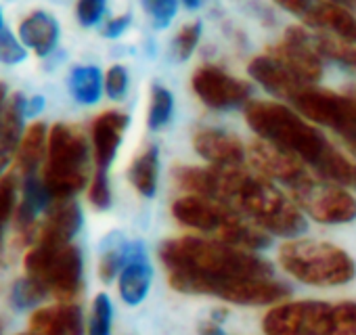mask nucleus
<instances>
[{
  "label": "nucleus",
  "instance_id": "19",
  "mask_svg": "<svg viewBox=\"0 0 356 335\" xmlns=\"http://www.w3.org/2000/svg\"><path fill=\"white\" fill-rule=\"evenodd\" d=\"M153 283V266L143 243H128V258L118 277V291L126 306H138L147 300Z\"/></svg>",
  "mask_w": 356,
  "mask_h": 335
},
{
  "label": "nucleus",
  "instance_id": "41",
  "mask_svg": "<svg viewBox=\"0 0 356 335\" xmlns=\"http://www.w3.org/2000/svg\"><path fill=\"white\" fill-rule=\"evenodd\" d=\"M130 24H132V15H130V13L111 17V19L103 26L101 34H103L105 38H120L122 34H126V30L130 28Z\"/></svg>",
  "mask_w": 356,
  "mask_h": 335
},
{
  "label": "nucleus",
  "instance_id": "15",
  "mask_svg": "<svg viewBox=\"0 0 356 335\" xmlns=\"http://www.w3.org/2000/svg\"><path fill=\"white\" fill-rule=\"evenodd\" d=\"M55 204L53 193L49 191L42 177H26L22 183V197L17 204V212L13 218V229L17 239L24 245H34L40 220L49 212V208Z\"/></svg>",
  "mask_w": 356,
  "mask_h": 335
},
{
  "label": "nucleus",
  "instance_id": "25",
  "mask_svg": "<svg viewBox=\"0 0 356 335\" xmlns=\"http://www.w3.org/2000/svg\"><path fill=\"white\" fill-rule=\"evenodd\" d=\"M49 126L44 122H32L26 128V134L22 138L15 163L22 179L34 177L40 172V168L47 161V151H49Z\"/></svg>",
  "mask_w": 356,
  "mask_h": 335
},
{
  "label": "nucleus",
  "instance_id": "18",
  "mask_svg": "<svg viewBox=\"0 0 356 335\" xmlns=\"http://www.w3.org/2000/svg\"><path fill=\"white\" fill-rule=\"evenodd\" d=\"M193 149L216 168H241L248 161L245 145L231 132L220 128H202L193 136Z\"/></svg>",
  "mask_w": 356,
  "mask_h": 335
},
{
  "label": "nucleus",
  "instance_id": "12",
  "mask_svg": "<svg viewBox=\"0 0 356 335\" xmlns=\"http://www.w3.org/2000/svg\"><path fill=\"white\" fill-rule=\"evenodd\" d=\"M248 161L254 165L258 174H262L277 187L285 189V193L289 195L308 185L316 177L300 157L260 138L248 147Z\"/></svg>",
  "mask_w": 356,
  "mask_h": 335
},
{
  "label": "nucleus",
  "instance_id": "35",
  "mask_svg": "<svg viewBox=\"0 0 356 335\" xmlns=\"http://www.w3.org/2000/svg\"><path fill=\"white\" fill-rule=\"evenodd\" d=\"M181 0H143V9L157 30H163L176 17Z\"/></svg>",
  "mask_w": 356,
  "mask_h": 335
},
{
  "label": "nucleus",
  "instance_id": "16",
  "mask_svg": "<svg viewBox=\"0 0 356 335\" xmlns=\"http://www.w3.org/2000/svg\"><path fill=\"white\" fill-rule=\"evenodd\" d=\"M84 224L82 208L76 199H55L44 218L40 220L36 243L47 247H65L74 243V237Z\"/></svg>",
  "mask_w": 356,
  "mask_h": 335
},
{
  "label": "nucleus",
  "instance_id": "3",
  "mask_svg": "<svg viewBox=\"0 0 356 335\" xmlns=\"http://www.w3.org/2000/svg\"><path fill=\"white\" fill-rule=\"evenodd\" d=\"M159 260L168 270V283L222 279V277H273V264L258 256L233 247L212 237L185 235L159 245Z\"/></svg>",
  "mask_w": 356,
  "mask_h": 335
},
{
  "label": "nucleus",
  "instance_id": "24",
  "mask_svg": "<svg viewBox=\"0 0 356 335\" xmlns=\"http://www.w3.org/2000/svg\"><path fill=\"white\" fill-rule=\"evenodd\" d=\"M17 36L28 51H34L38 57H49L59 44L61 28L49 11H34L22 19Z\"/></svg>",
  "mask_w": 356,
  "mask_h": 335
},
{
  "label": "nucleus",
  "instance_id": "6",
  "mask_svg": "<svg viewBox=\"0 0 356 335\" xmlns=\"http://www.w3.org/2000/svg\"><path fill=\"white\" fill-rule=\"evenodd\" d=\"M90 142L72 124H55L49 132L44 183L55 199H74L90 183Z\"/></svg>",
  "mask_w": 356,
  "mask_h": 335
},
{
  "label": "nucleus",
  "instance_id": "11",
  "mask_svg": "<svg viewBox=\"0 0 356 335\" xmlns=\"http://www.w3.org/2000/svg\"><path fill=\"white\" fill-rule=\"evenodd\" d=\"M291 202L300 212L321 224H348L356 220V197L348 187L314 177L308 185L293 191Z\"/></svg>",
  "mask_w": 356,
  "mask_h": 335
},
{
  "label": "nucleus",
  "instance_id": "45",
  "mask_svg": "<svg viewBox=\"0 0 356 335\" xmlns=\"http://www.w3.org/2000/svg\"><path fill=\"white\" fill-rule=\"evenodd\" d=\"M329 3H335V5H341L350 11H356V0H329Z\"/></svg>",
  "mask_w": 356,
  "mask_h": 335
},
{
  "label": "nucleus",
  "instance_id": "26",
  "mask_svg": "<svg viewBox=\"0 0 356 335\" xmlns=\"http://www.w3.org/2000/svg\"><path fill=\"white\" fill-rule=\"evenodd\" d=\"M128 181L134 191L147 199L155 197L159 187V149L155 145L145 147L128 168Z\"/></svg>",
  "mask_w": 356,
  "mask_h": 335
},
{
  "label": "nucleus",
  "instance_id": "37",
  "mask_svg": "<svg viewBox=\"0 0 356 335\" xmlns=\"http://www.w3.org/2000/svg\"><path fill=\"white\" fill-rule=\"evenodd\" d=\"M88 202L97 210H109L111 208L113 193H111V185H109L107 172L95 170V174H92V179L88 183Z\"/></svg>",
  "mask_w": 356,
  "mask_h": 335
},
{
  "label": "nucleus",
  "instance_id": "38",
  "mask_svg": "<svg viewBox=\"0 0 356 335\" xmlns=\"http://www.w3.org/2000/svg\"><path fill=\"white\" fill-rule=\"evenodd\" d=\"M26 57H28V49L22 44L19 36L11 34L9 30L0 32V63L17 65L26 61Z\"/></svg>",
  "mask_w": 356,
  "mask_h": 335
},
{
  "label": "nucleus",
  "instance_id": "13",
  "mask_svg": "<svg viewBox=\"0 0 356 335\" xmlns=\"http://www.w3.org/2000/svg\"><path fill=\"white\" fill-rule=\"evenodd\" d=\"M197 99L216 111L245 107L252 101V84L227 74L218 65H204L191 78Z\"/></svg>",
  "mask_w": 356,
  "mask_h": 335
},
{
  "label": "nucleus",
  "instance_id": "23",
  "mask_svg": "<svg viewBox=\"0 0 356 335\" xmlns=\"http://www.w3.org/2000/svg\"><path fill=\"white\" fill-rule=\"evenodd\" d=\"M302 22L308 28L327 32L329 36L356 44V15L341 5L329 3V0H314V5Z\"/></svg>",
  "mask_w": 356,
  "mask_h": 335
},
{
  "label": "nucleus",
  "instance_id": "5",
  "mask_svg": "<svg viewBox=\"0 0 356 335\" xmlns=\"http://www.w3.org/2000/svg\"><path fill=\"white\" fill-rule=\"evenodd\" d=\"M281 268L312 287H339L356 277V262L339 245L316 239H289L279 250Z\"/></svg>",
  "mask_w": 356,
  "mask_h": 335
},
{
  "label": "nucleus",
  "instance_id": "20",
  "mask_svg": "<svg viewBox=\"0 0 356 335\" xmlns=\"http://www.w3.org/2000/svg\"><path fill=\"white\" fill-rule=\"evenodd\" d=\"M248 74L266 92H270L273 97L283 99L287 103H291L306 86H312V84H306L304 80H300L291 70H287L283 63H279L268 53L254 57L248 65Z\"/></svg>",
  "mask_w": 356,
  "mask_h": 335
},
{
  "label": "nucleus",
  "instance_id": "51",
  "mask_svg": "<svg viewBox=\"0 0 356 335\" xmlns=\"http://www.w3.org/2000/svg\"><path fill=\"white\" fill-rule=\"evenodd\" d=\"M19 335H38V333H32V331H28V333H19Z\"/></svg>",
  "mask_w": 356,
  "mask_h": 335
},
{
  "label": "nucleus",
  "instance_id": "48",
  "mask_svg": "<svg viewBox=\"0 0 356 335\" xmlns=\"http://www.w3.org/2000/svg\"><path fill=\"white\" fill-rule=\"evenodd\" d=\"M5 329H7V325H5V318L0 316V335H5Z\"/></svg>",
  "mask_w": 356,
  "mask_h": 335
},
{
  "label": "nucleus",
  "instance_id": "1",
  "mask_svg": "<svg viewBox=\"0 0 356 335\" xmlns=\"http://www.w3.org/2000/svg\"><path fill=\"white\" fill-rule=\"evenodd\" d=\"M191 189L200 197L216 199L270 237L298 239L306 231V216L281 187L241 168H197Z\"/></svg>",
  "mask_w": 356,
  "mask_h": 335
},
{
  "label": "nucleus",
  "instance_id": "22",
  "mask_svg": "<svg viewBox=\"0 0 356 335\" xmlns=\"http://www.w3.org/2000/svg\"><path fill=\"white\" fill-rule=\"evenodd\" d=\"M26 97L22 92H13L0 120V179L7 174L11 161L17 157L26 134Z\"/></svg>",
  "mask_w": 356,
  "mask_h": 335
},
{
  "label": "nucleus",
  "instance_id": "4",
  "mask_svg": "<svg viewBox=\"0 0 356 335\" xmlns=\"http://www.w3.org/2000/svg\"><path fill=\"white\" fill-rule=\"evenodd\" d=\"M172 216L181 227L193 229L233 247H241L248 252H262L270 245L268 233L245 220L229 206L210 197H200V195L178 197L172 204Z\"/></svg>",
  "mask_w": 356,
  "mask_h": 335
},
{
  "label": "nucleus",
  "instance_id": "28",
  "mask_svg": "<svg viewBox=\"0 0 356 335\" xmlns=\"http://www.w3.org/2000/svg\"><path fill=\"white\" fill-rule=\"evenodd\" d=\"M19 177L15 172H7L0 179V260H3L5 252V237H7V227L13 222L17 204H19Z\"/></svg>",
  "mask_w": 356,
  "mask_h": 335
},
{
  "label": "nucleus",
  "instance_id": "46",
  "mask_svg": "<svg viewBox=\"0 0 356 335\" xmlns=\"http://www.w3.org/2000/svg\"><path fill=\"white\" fill-rule=\"evenodd\" d=\"M181 3L189 9V11H195L204 5V0H181Z\"/></svg>",
  "mask_w": 356,
  "mask_h": 335
},
{
  "label": "nucleus",
  "instance_id": "14",
  "mask_svg": "<svg viewBox=\"0 0 356 335\" xmlns=\"http://www.w3.org/2000/svg\"><path fill=\"white\" fill-rule=\"evenodd\" d=\"M268 55L291 70L306 84H316L323 76V57L312 44V34L300 26L287 28L283 40L268 49Z\"/></svg>",
  "mask_w": 356,
  "mask_h": 335
},
{
  "label": "nucleus",
  "instance_id": "21",
  "mask_svg": "<svg viewBox=\"0 0 356 335\" xmlns=\"http://www.w3.org/2000/svg\"><path fill=\"white\" fill-rule=\"evenodd\" d=\"M30 331L38 335H84V312L74 302L36 308L30 316Z\"/></svg>",
  "mask_w": 356,
  "mask_h": 335
},
{
  "label": "nucleus",
  "instance_id": "43",
  "mask_svg": "<svg viewBox=\"0 0 356 335\" xmlns=\"http://www.w3.org/2000/svg\"><path fill=\"white\" fill-rule=\"evenodd\" d=\"M47 107V99L40 95H34L30 99H26V117H36L44 111Z\"/></svg>",
  "mask_w": 356,
  "mask_h": 335
},
{
  "label": "nucleus",
  "instance_id": "50",
  "mask_svg": "<svg viewBox=\"0 0 356 335\" xmlns=\"http://www.w3.org/2000/svg\"><path fill=\"white\" fill-rule=\"evenodd\" d=\"M346 92H348L350 97H354V99H356V84H354V86H350V88L346 90Z\"/></svg>",
  "mask_w": 356,
  "mask_h": 335
},
{
  "label": "nucleus",
  "instance_id": "31",
  "mask_svg": "<svg viewBox=\"0 0 356 335\" xmlns=\"http://www.w3.org/2000/svg\"><path fill=\"white\" fill-rule=\"evenodd\" d=\"M174 115V95L163 88L161 84H155L151 88L149 99V111H147V126L149 130H161L172 122Z\"/></svg>",
  "mask_w": 356,
  "mask_h": 335
},
{
  "label": "nucleus",
  "instance_id": "47",
  "mask_svg": "<svg viewBox=\"0 0 356 335\" xmlns=\"http://www.w3.org/2000/svg\"><path fill=\"white\" fill-rule=\"evenodd\" d=\"M348 187H352L356 191V163L352 165V174H350V181H348Z\"/></svg>",
  "mask_w": 356,
  "mask_h": 335
},
{
  "label": "nucleus",
  "instance_id": "44",
  "mask_svg": "<svg viewBox=\"0 0 356 335\" xmlns=\"http://www.w3.org/2000/svg\"><path fill=\"white\" fill-rule=\"evenodd\" d=\"M197 333H200V335H229V333L222 329V322H218V320H214V318L204 320V322L200 325Z\"/></svg>",
  "mask_w": 356,
  "mask_h": 335
},
{
  "label": "nucleus",
  "instance_id": "29",
  "mask_svg": "<svg viewBox=\"0 0 356 335\" xmlns=\"http://www.w3.org/2000/svg\"><path fill=\"white\" fill-rule=\"evenodd\" d=\"M49 289L34 277H22L13 283L11 293H9V302L13 306V310L17 312H26V310H34L38 308L47 297H49Z\"/></svg>",
  "mask_w": 356,
  "mask_h": 335
},
{
  "label": "nucleus",
  "instance_id": "39",
  "mask_svg": "<svg viewBox=\"0 0 356 335\" xmlns=\"http://www.w3.org/2000/svg\"><path fill=\"white\" fill-rule=\"evenodd\" d=\"M130 86V76L124 65H111L105 72V95L111 101H122L128 92Z\"/></svg>",
  "mask_w": 356,
  "mask_h": 335
},
{
  "label": "nucleus",
  "instance_id": "32",
  "mask_svg": "<svg viewBox=\"0 0 356 335\" xmlns=\"http://www.w3.org/2000/svg\"><path fill=\"white\" fill-rule=\"evenodd\" d=\"M113 333V304L107 293H97L90 306L86 322V335H111Z\"/></svg>",
  "mask_w": 356,
  "mask_h": 335
},
{
  "label": "nucleus",
  "instance_id": "27",
  "mask_svg": "<svg viewBox=\"0 0 356 335\" xmlns=\"http://www.w3.org/2000/svg\"><path fill=\"white\" fill-rule=\"evenodd\" d=\"M70 92L80 105H97L105 92V76L97 65H76L67 78Z\"/></svg>",
  "mask_w": 356,
  "mask_h": 335
},
{
  "label": "nucleus",
  "instance_id": "40",
  "mask_svg": "<svg viewBox=\"0 0 356 335\" xmlns=\"http://www.w3.org/2000/svg\"><path fill=\"white\" fill-rule=\"evenodd\" d=\"M107 11V0H78L76 3V19L82 28H95L101 24Z\"/></svg>",
  "mask_w": 356,
  "mask_h": 335
},
{
  "label": "nucleus",
  "instance_id": "10",
  "mask_svg": "<svg viewBox=\"0 0 356 335\" xmlns=\"http://www.w3.org/2000/svg\"><path fill=\"white\" fill-rule=\"evenodd\" d=\"M333 304L321 300L281 302L262 318L264 335H329Z\"/></svg>",
  "mask_w": 356,
  "mask_h": 335
},
{
  "label": "nucleus",
  "instance_id": "52",
  "mask_svg": "<svg viewBox=\"0 0 356 335\" xmlns=\"http://www.w3.org/2000/svg\"><path fill=\"white\" fill-rule=\"evenodd\" d=\"M354 155H356V151H354Z\"/></svg>",
  "mask_w": 356,
  "mask_h": 335
},
{
  "label": "nucleus",
  "instance_id": "2",
  "mask_svg": "<svg viewBox=\"0 0 356 335\" xmlns=\"http://www.w3.org/2000/svg\"><path fill=\"white\" fill-rule=\"evenodd\" d=\"M245 122L260 140L300 157L318 179L348 187L354 161L341 155L293 107L275 101H250L245 105Z\"/></svg>",
  "mask_w": 356,
  "mask_h": 335
},
{
  "label": "nucleus",
  "instance_id": "9",
  "mask_svg": "<svg viewBox=\"0 0 356 335\" xmlns=\"http://www.w3.org/2000/svg\"><path fill=\"white\" fill-rule=\"evenodd\" d=\"M291 107L308 122L333 130L354 153L356 151V99L348 92H333L327 88L306 86Z\"/></svg>",
  "mask_w": 356,
  "mask_h": 335
},
{
  "label": "nucleus",
  "instance_id": "49",
  "mask_svg": "<svg viewBox=\"0 0 356 335\" xmlns=\"http://www.w3.org/2000/svg\"><path fill=\"white\" fill-rule=\"evenodd\" d=\"M5 30V15H3V9H0V32Z\"/></svg>",
  "mask_w": 356,
  "mask_h": 335
},
{
  "label": "nucleus",
  "instance_id": "33",
  "mask_svg": "<svg viewBox=\"0 0 356 335\" xmlns=\"http://www.w3.org/2000/svg\"><path fill=\"white\" fill-rule=\"evenodd\" d=\"M128 258V243H111L103 250L99 260V279L103 283L118 281Z\"/></svg>",
  "mask_w": 356,
  "mask_h": 335
},
{
  "label": "nucleus",
  "instance_id": "7",
  "mask_svg": "<svg viewBox=\"0 0 356 335\" xmlns=\"http://www.w3.org/2000/svg\"><path fill=\"white\" fill-rule=\"evenodd\" d=\"M24 270L59 302H74L84 287V256L74 243L65 247L32 245L24 258Z\"/></svg>",
  "mask_w": 356,
  "mask_h": 335
},
{
  "label": "nucleus",
  "instance_id": "34",
  "mask_svg": "<svg viewBox=\"0 0 356 335\" xmlns=\"http://www.w3.org/2000/svg\"><path fill=\"white\" fill-rule=\"evenodd\" d=\"M200 40H202V24L200 22L183 26L181 30H178L176 38H174V55H176V59L178 61H187L195 53Z\"/></svg>",
  "mask_w": 356,
  "mask_h": 335
},
{
  "label": "nucleus",
  "instance_id": "36",
  "mask_svg": "<svg viewBox=\"0 0 356 335\" xmlns=\"http://www.w3.org/2000/svg\"><path fill=\"white\" fill-rule=\"evenodd\" d=\"M329 335H356V302L333 304V327Z\"/></svg>",
  "mask_w": 356,
  "mask_h": 335
},
{
  "label": "nucleus",
  "instance_id": "30",
  "mask_svg": "<svg viewBox=\"0 0 356 335\" xmlns=\"http://www.w3.org/2000/svg\"><path fill=\"white\" fill-rule=\"evenodd\" d=\"M312 44L323 59H329V61H335L339 65L356 70V44L343 42L335 36L321 34V32L312 34Z\"/></svg>",
  "mask_w": 356,
  "mask_h": 335
},
{
  "label": "nucleus",
  "instance_id": "42",
  "mask_svg": "<svg viewBox=\"0 0 356 335\" xmlns=\"http://www.w3.org/2000/svg\"><path fill=\"white\" fill-rule=\"evenodd\" d=\"M275 3H277L283 11H287V13H291V15L304 19L306 13L310 11V7L314 5V0H275Z\"/></svg>",
  "mask_w": 356,
  "mask_h": 335
},
{
  "label": "nucleus",
  "instance_id": "17",
  "mask_svg": "<svg viewBox=\"0 0 356 335\" xmlns=\"http://www.w3.org/2000/svg\"><path fill=\"white\" fill-rule=\"evenodd\" d=\"M130 126V115L118 109L103 111L90 126V147L97 170L109 172L111 163L118 157L124 134Z\"/></svg>",
  "mask_w": 356,
  "mask_h": 335
},
{
  "label": "nucleus",
  "instance_id": "8",
  "mask_svg": "<svg viewBox=\"0 0 356 335\" xmlns=\"http://www.w3.org/2000/svg\"><path fill=\"white\" fill-rule=\"evenodd\" d=\"M172 289L189 295H210L237 306H277L289 297V287L275 277H222L176 283Z\"/></svg>",
  "mask_w": 356,
  "mask_h": 335
}]
</instances>
